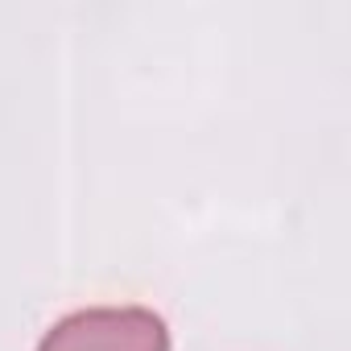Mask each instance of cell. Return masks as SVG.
<instances>
[{
	"mask_svg": "<svg viewBox=\"0 0 351 351\" xmlns=\"http://www.w3.org/2000/svg\"><path fill=\"white\" fill-rule=\"evenodd\" d=\"M38 351H169V330L153 310L104 306L62 318Z\"/></svg>",
	"mask_w": 351,
	"mask_h": 351,
	"instance_id": "1",
	"label": "cell"
}]
</instances>
